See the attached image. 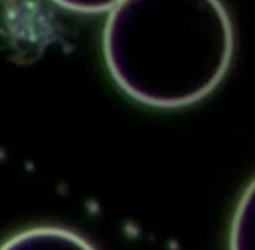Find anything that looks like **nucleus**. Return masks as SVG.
<instances>
[{
	"instance_id": "1",
	"label": "nucleus",
	"mask_w": 255,
	"mask_h": 250,
	"mask_svg": "<svg viewBox=\"0 0 255 250\" xmlns=\"http://www.w3.org/2000/svg\"><path fill=\"white\" fill-rule=\"evenodd\" d=\"M103 54L115 84L132 99L184 108L226 77L235 31L221 0H122L108 14Z\"/></svg>"
},
{
	"instance_id": "2",
	"label": "nucleus",
	"mask_w": 255,
	"mask_h": 250,
	"mask_svg": "<svg viewBox=\"0 0 255 250\" xmlns=\"http://www.w3.org/2000/svg\"><path fill=\"white\" fill-rule=\"evenodd\" d=\"M0 250H98L77 231L59 226H37L7 238Z\"/></svg>"
},
{
	"instance_id": "3",
	"label": "nucleus",
	"mask_w": 255,
	"mask_h": 250,
	"mask_svg": "<svg viewBox=\"0 0 255 250\" xmlns=\"http://www.w3.org/2000/svg\"><path fill=\"white\" fill-rule=\"evenodd\" d=\"M229 250H255V179L236 205L229 228Z\"/></svg>"
},
{
	"instance_id": "4",
	"label": "nucleus",
	"mask_w": 255,
	"mask_h": 250,
	"mask_svg": "<svg viewBox=\"0 0 255 250\" xmlns=\"http://www.w3.org/2000/svg\"><path fill=\"white\" fill-rule=\"evenodd\" d=\"M56 5L78 14H103L110 12L122 0H51Z\"/></svg>"
}]
</instances>
